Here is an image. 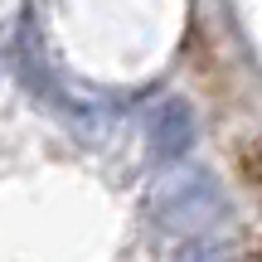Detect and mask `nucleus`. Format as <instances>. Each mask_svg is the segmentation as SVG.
<instances>
[{
	"label": "nucleus",
	"instance_id": "f257e3e1",
	"mask_svg": "<svg viewBox=\"0 0 262 262\" xmlns=\"http://www.w3.org/2000/svg\"><path fill=\"white\" fill-rule=\"evenodd\" d=\"M228 165H233L238 189L262 209V136L257 131H233L228 136Z\"/></svg>",
	"mask_w": 262,
	"mask_h": 262
}]
</instances>
